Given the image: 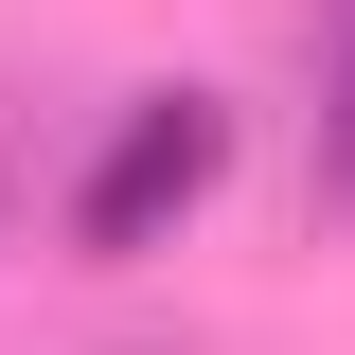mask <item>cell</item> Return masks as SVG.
I'll list each match as a JSON object with an SVG mask.
<instances>
[{
  "label": "cell",
  "mask_w": 355,
  "mask_h": 355,
  "mask_svg": "<svg viewBox=\"0 0 355 355\" xmlns=\"http://www.w3.org/2000/svg\"><path fill=\"white\" fill-rule=\"evenodd\" d=\"M214 178H231V107L214 89H142L125 125H107V160L71 178V249H160V231H196L214 214Z\"/></svg>",
  "instance_id": "obj_1"
},
{
  "label": "cell",
  "mask_w": 355,
  "mask_h": 355,
  "mask_svg": "<svg viewBox=\"0 0 355 355\" xmlns=\"http://www.w3.org/2000/svg\"><path fill=\"white\" fill-rule=\"evenodd\" d=\"M320 178L355 196V18H338V107H320Z\"/></svg>",
  "instance_id": "obj_2"
}]
</instances>
